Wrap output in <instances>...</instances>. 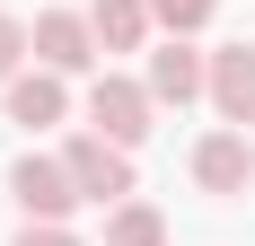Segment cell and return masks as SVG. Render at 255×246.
<instances>
[{"label": "cell", "instance_id": "1", "mask_svg": "<svg viewBox=\"0 0 255 246\" xmlns=\"http://www.w3.org/2000/svg\"><path fill=\"white\" fill-rule=\"evenodd\" d=\"M150 115H158V97H150V79H124V71H106V79H88V132H106V141H124V149H141V141H150Z\"/></svg>", "mask_w": 255, "mask_h": 246}, {"label": "cell", "instance_id": "12", "mask_svg": "<svg viewBox=\"0 0 255 246\" xmlns=\"http://www.w3.org/2000/svg\"><path fill=\"white\" fill-rule=\"evenodd\" d=\"M26 53H35V26H18L9 9H0V88L18 79V62H26Z\"/></svg>", "mask_w": 255, "mask_h": 246}, {"label": "cell", "instance_id": "8", "mask_svg": "<svg viewBox=\"0 0 255 246\" xmlns=\"http://www.w3.org/2000/svg\"><path fill=\"white\" fill-rule=\"evenodd\" d=\"M211 115L238 123V132L255 123V53L247 44H220V53H211Z\"/></svg>", "mask_w": 255, "mask_h": 246}, {"label": "cell", "instance_id": "9", "mask_svg": "<svg viewBox=\"0 0 255 246\" xmlns=\"http://www.w3.org/2000/svg\"><path fill=\"white\" fill-rule=\"evenodd\" d=\"M88 26H97L106 53H141L158 18H150V0H97V9H88Z\"/></svg>", "mask_w": 255, "mask_h": 246}, {"label": "cell", "instance_id": "10", "mask_svg": "<svg viewBox=\"0 0 255 246\" xmlns=\"http://www.w3.org/2000/svg\"><path fill=\"white\" fill-rule=\"evenodd\" d=\"M106 246H167V220L150 202H115L106 211Z\"/></svg>", "mask_w": 255, "mask_h": 246}, {"label": "cell", "instance_id": "6", "mask_svg": "<svg viewBox=\"0 0 255 246\" xmlns=\"http://www.w3.org/2000/svg\"><path fill=\"white\" fill-rule=\"evenodd\" d=\"M247 176H255V149H247L238 123H220V132L194 141V185L203 194H247Z\"/></svg>", "mask_w": 255, "mask_h": 246}, {"label": "cell", "instance_id": "5", "mask_svg": "<svg viewBox=\"0 0 255 246\" xmlns=\"http://www.w3.org/2000/svg\"><path fill=\"white\" fill-rule=\"evenodd\" d=\"M97 26H88V9H44V18H35V62H44V71H88V62H97Z\"/></svg>", "mask_w": 255, "mask_h": 246}, {"label": "cell", "instance_id": "13", "mask_svg": "<svg viewBox=\"0 0 255 246\" xmlns=\"http://www.w3.org/2000/svg\"><path fill=\"white\" fill-rule=\"evenodd\" d=\"M18 246H79V238H71V229H53V220H26Z\"/></svg>", "mask_w": 255, "mask_h": 246}, {"label": "cell", "instance_id": "3", "mask_svg": "<svg viewBox=\"0 0 255 246\" xmlns=\"http://www.w3.org/2000/svg\"><path fill=\"white\" fill-rule=\"evenodd\" d=\"M9 194H18V211H26V220H53V229H62L79 202H88V194L71 185V167H62V158H35V149L9 167Z\"/></svg>", "mask_w": 255, "mask_h": 246}, {"label": "cell", "instance_id": "2", "mask_svg": "<svg viewBox=\"0 0 255 246\" xmlns=\"http://www.w3.org/2000/svg\"><path fill=\"white\" fill-rule=\"evenodd\" d=\"M62 167H71V185L97 202V211L132 202V149H124V141H106V132H79V141L62 149Z\"/></svg>", "mask_w": 255, "mask_h": 246}, {"label": "cell", "instance_id": "7", "mask_svg": "<svg viewBox=\"0 0 255 246\" xmlns=\"http://www.w3.org/2000/svg\"><path fill=\"white\" fill-rule=\"evenodd\" d=\"M0 97H9V123H26V132H53V123L71 115V88H62V71H44V62L18 71Z\"/></svg>", "mask_w": 255, "mask_h": 246}, {"label": "cell", "instance_id": "4", "mask_svg": "<svg viewBox=\"0 0 255 246\" xmlns=\"http://www.w3.org/2000/svg\"><path fill=\"white\" fill-rule=\"evenodd\" d=\"M141 79H150L158 106H194V97H211V53H194V35H167Z\"/></svg>", "mask_w": 255, "mask_h": 246}, {"label": "cell", "instance_id": "11", "mask_svg": "<svg viewBox=\"0 0 255 246\" xmlns=\"http://www.w3.org/2000/svg\"><path fill=\"white\" fill-rule=\"evenodd\" d=\"M211 9H220V0H150L158 35H203V26H211Z\"/></svg>", "mask_w": 255, "mask_h": 246}]
</instances>
